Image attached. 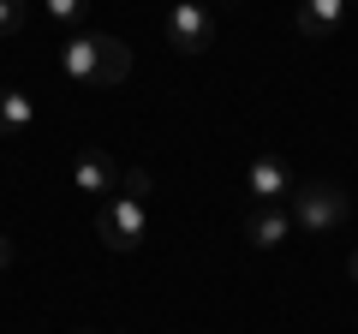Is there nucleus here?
<instances>
[{
	"mask_svg": "<svg viewBox=\"0 0 358 334\" xmlns=\"http://www.w3.org/2000/svg\"><path fill=\"white\" fill-rule=\"evenodd\" d=\"M72 180H78V191L102 197V191H120V167H114V155H108V150H84L72 161Z\"/></svg>",
	"mask_w": 358,
	"mask_h": 334,
	"instance_id": "obj_6",
	"label": "nucleus"
},
{
	"mask_svg": "<svg viewBox=\"0 0 358 334\" xmlns=\"http://www.w3.org/2000/svg\"><path fill=\"white\" fill-rule=\"evenodd\" d=\"M60 66L78 84H120V78L131 72V48L114 42V36H72L60 48Z\"/></svg>",
	"mask_w": 358,
	"mask_h": 334,
	"instance_id": "obj_1",
	"label": "nucleus"
},
{
	"mask_svg": "<svg viewBox=\"0 0 358 334\" xmlns=\"http://www.w3.org/2000/svg\"><path fill=\"white\" fill-rule=\"evenodd\" d=\"M84 6H90V0H48V18H54V24H78Z\"/></svg>",
	"mask_w": 358,
	"mask_h": 334,
	"instance_id": "obj_12",
	"label": "nucleus"
},
{
	"mask_svg": "<svg viewBox=\"0 0 358 334\" xmlns=\"http://www.w3.org/2000/svg\"><path fill=\"white\" fill-rule=\"evenodd\" d=\"M245 233H251V245L257 251H275V245L293 233V215H287L281 203H257L251 215H245Z\"/></svg>",
	"mask_w": 358,
	"mask_h": 334,
	"instance_id": "obj_8",
	"label": "nucleus"
},
{
	"mask_svg": "<svg viewBox=\"0 0 358 334\" xmlns=\"http://www.w3.org/2000/svg\"><path fill=\"white\" fill-rule=\"evenodd\" d=\"M24 30V0H0V36H18Z\"/></svg>",
	"mask_w": 358,
	"mask_h": 334,
	"instance_id": "obj_11",
	"label": "nucleus"
},
{
	"mask_svg": "<svg viewBox=\"0 0 358 334\" xmlns=\"http://www.w3.org/2000/svg\"><path fill=\"white\" fill-rule=\"evenodd\" d=\"M96 233H102L108 251H138L143 233H150V215H143V203H131V197H108L102 215H96Z\"/></svg>",
	"mask_w": 358,
	"mask_h": 334,
	"instance_id": "obj_3",
	"label": "nucleus"
},
{
	"mask_svg": "<svg viewBox=\"0 0 358 334\" xmlns=\"http://www.w3.org/2000/svg\"><path fill=\"white\" fill-rule=\"evenodd\" d=\"M245 191H251L257 203H281V197H293V173H287L275 155H257V161L245 167Z\"/></svg>",
	"mask_w": 358,
	"mask_h": 334,
	"instance_id": "obj_5",
	"label": "nucleus"
},
{
	"mask_svg": "<svg viewBox=\"0 0 358 334\" xmlns=\"http://www.w3.org/2000/svg\"><path fill=\"white\" fill-rule=\"evenodd\" d=\"M120 197L143 203V197H150V173H143V167H120Z\"/></svg>",
	"mask_w": 358,
	"mask_h": 334,
	"instance_id": "obj_10",
	"label": "nucleus"
},
{
	"mask_svg": "<svg viewBox=\"0 0 358 334\" xmlns=\"http://www.w3.org/2000/svg\"><path fill=\"white\" fill-rule=\"evenodd\" d=\"M30 126H36V102L24 90H0V138H18Z\"/></svg>",
	"mask_w": 358,
	"mask_h": 334,
	"instance_id": "obj_9",
	"label": "nucleus"
},
{
	"mask_svg": "<svg viewBox=\"0 0 358 334\" xmlns=\"http://www.w3.org/2000/svg\"><path fill=\"white\" fill-rule=\"evenodd\" d=\"M341 18H346V0H299L293 24H299V36H310V42H329L334 30H341Z\"/></svg>",
	"mask_w": 358,
	"mask_h": 334,
	"instance_id": "obj_7",
	"label": "nucleus"
},
{
	"mask_svg": "<svg viewBox=\"0 0 358 334\" xmlns=\"http://www.w3.org/2000/svg\"><path fill=\"white\" fill-rule=\"evenodd\" d=\"M167 42L179 54H203L215 42V13H209L203 0H173V13H167Z\"/></svg>",
	"mask_w": 358,
	"mask_h": 334,
	"instance_id": "obj_4",
	"label": "nucleus"
},
{
	"mask_svg": "<svg viewBox=\"0 0 358 334\" xmlns=\"http://www.w3.org/2000/svg\"><path fill=\"white\" fill-rule=\"evenodd\" d=\"M6 263H13V239H6V233H0V269H6Z\"/></svg>",
	"mask_w": 358,
	"mask_h": 334,
	"instance_id": "obj_13",
	"label": "nucleus"
},
{
	"mask_svg": "<svg viewBox=\"0 0 358 334\" xmlns=\"http://www.w3.org/2000/svg\"><path fill=\"white\" fill-rule=\"evenodd\" d=\"M293 221L299 227H310V233H322V227H341L346 221V191L334 180H305V185H293Z\"/></svg>",
	"mask_w": 358,
	"mask_h": 334,
	"instance_id": "obj_2",
	"label": "nucleus"
},
{
	"mask_svg": "<svg viewBox=\"0 0 358 334\" xmlns=\"http://www.w3.org/2000/svg\"><path fill=\"white\" fill-rule=\"evenodd\" d=\"M227 6H233V0H227Z\"/></svg>",
	"mask_w": 358,
	"mask_h": 334,
	"instance_id": "obj_15",
	"label": "nucleus"
},
{
	"mask_svg": "<svg viewBox=\"0 0 358 334\" xmlns=\"http://www.w3.org/2000/svg\"><path fill=\"white\" fill-rule=\"evenodd\" d=\"M346 269H352V281H358V251H352V263H346Z\"/></svg>",
	"mask_w": 358,
	"mask_h": 334,
	"instance_id": "obj_14",
	"label": "nucleus"
}]
</instances>
